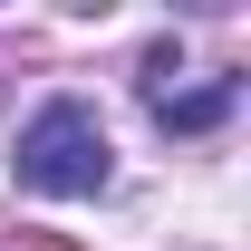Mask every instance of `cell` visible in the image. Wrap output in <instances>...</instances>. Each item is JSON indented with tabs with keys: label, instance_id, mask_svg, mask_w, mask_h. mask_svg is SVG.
I'll return each mask as SVG.
<instances>
[{
	"label": "cell",
	"instance_id": "1",
	"mask_svg": "<svg viewBox=\"0 0 251 251\" xmlns=\"http://www.w3.org/2000/svg\"><path fill=\"white\" fill-rule=\"evenodd\" d=\"M10 184L39 193V203H87V193L116 184V145H106V126H97L87 97H49V106L20 126V145H10Z\"/></svg>",
	"mask_w": 251,
	"mask_h": 251
},
{
	"label": "cell",
	"instance_id": "2",
	"mask_svg": "<svg viewBox=\"0 0 251 251\" xmlns=\"http://www.w3.org/2000/svg\"><path fill=\"white\" fill-rule=\"evenodd\" d=\"M135 97H145V116L164 126V135H213L232 106H242V77L222 68V77H174V49H145V77H135Z\"/></svg>",
	"mask_w": 251,
	"mask_h": 251
}]
</instances>
